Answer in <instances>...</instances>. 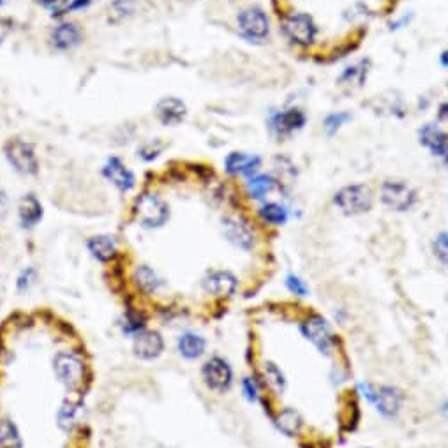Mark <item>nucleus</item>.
<instances>
[{"label": "nucleus", "instance_id": "f257e3e1", "mask_svg": "<svg viewBox=\"0 0 448 448\" xmlns=\"http://www.w3.org/2000/svg\"><path fill=\"white\" fill-rule=\"evenodd\" d=\"M281 31L286 41L300 50L314 46L319 38L318 21L314 20L313 14L304 13V11L286 13L281 20Z\"/></svg>", "mask_w": 448, "mask_h": 448}, {"label": "nucleus", "instance_id": "f03ea898", "mask_svg": "<svg viewBox=\"0 0 448 448\" xmlns=\"http://www.w3.org/2000/svg\"><path fill=\"white\" fill-rule=\"evenodd\" d=\"M300 332L306 337L307 341L313 343V346L325 357H332L337 351V346H339V341H337V336L334 334L332 326L330 323L323 318L321 314L318 313H311L307 314L306 318L300 323Z\"/></svg>", "mask_w": 448, "mask_h": 448}, {"label": "nucleus", "instance_id": "7ed1b4c3", "mask_svg": "<svg viewBox=\"0 0 448 448\" xmlns=\"http://www.w3.org/2000/svg\"><path fill=\"white\" fill-rule=\"evenodd\" d=\"M358 390L370 404H374L378 413L385 418H395L402 410L404 394L392 385L360 383Z\"/></svg>", "mask_w": 448, "mask_h": 448}, {"label": "nucleus", "instance_id": "20e7f679", "mask_svg": "<svg viewBox=\"0 0 448 448\" xmlns=\"http://www.w3.org/2000/svg\"><path fill=\"white\" fill-rule=\"evenodd\" d=\"M334 205L344 215L366 214L373 208V193L363 183H350L334 194Z\"/></svg>", "mask_w": 448, "mask_h": 448}, {"label": "nucleus", "instance_id": "39448f33", "mask_svg": "<svg viewBox=\"0 0 448 448\" xmlns=\"http://www.w3.org/2000/svg\"><path fill=\"white\" fill-rule=\"evenodd\" d=\"M380 200L387 208L394 212H407L417 205L418 193L406 182L399 178H388L380 186Z\"/></svg>", "mask_w": 448, "mask_h": 448}, {"label": "nucleus", "instance_id": "423d86ee", "mask_svg": "<svg viewBox=\"0 0 448 448\" xmlns=\"http://www.w3.org/2000/svg\"><path fill=\"white\" fill-rule=\"evenodd\" d=\"M238 31L249 43H263L270 36V20L262 7H247L237 16Z\"/></svg>", "mask_w": 448, "mask_h": 448}, {"label": "nucleus", "instance_id": "0eeeda50", "mask_svg": "<svg viewBox=\"0 0 448 448\" xmlns=\"http://www.w3.org/2000/svg\"><path fill=\"white\" fill-rule=\"evenodd\" d=\"M307 124V115L299 106L274 112L269 119L270 133L277 139H288L299 131H302Z\"/></svg>", "mask_w": 448, "mask_h": 448}, {"label": "nucleus", "instance_id": "6e6552de", "mask_svg": "<svg viewBox=\"0 0 448 448\" xmlns=\"http://www.w3.org/2000/svg\"><path fill=\"white\" fill-rule=\"evenodd\" d=\"M134 215L146 228H159L170 218V208L157 194H143L134 203Z\"/></svg>", "mask_w": 448, "mask_h": 448}, {"label": "nucleus", "instance_id": "1a4fd4ad", "mask_svg": "<svg viewBox=\"0 0 448 448\" xmlns=\"http://www.w3.org/2000/svg\"><path fill=\"white\" fill-rule=\"evenodd\" d=\"M223 233L231 245L242 251H252L256 247V231L240 215H226L223 219Z\"/></svg>", "mask_w": 448, "mask_h": 448}, {"label": "nucleus", "instance_id": "9d476101", "mask_svg": "<svg viewBox=\"0 0 448 448\" xmlns=\"http://www.w3.org/2000/svg\"><path fill=\"white\" fill-rule=\"evenodd\" d=\"M55 373L58 380L69 388H78L83 383L85 376V366L82 358L76 357L75 353H58L55 358Z\"/></svg>", "mask_w": 448, "mask_h": 448}, {"label": "nucleus", "instance_id": "9b49d317", "mask_svg": "<svg viewBox=\"0 0 448 448\" xmlns=\"http://www.w3.org/2000/svg\"><path fill=\"white\" fill-rule=\"evenodd\" d=\"M203 380L210 390L226 392L233 383V369L221 357H212L203 366Z\"/></svg>", "mask_w": 448, "mask_h": 448}, {"label": "nucleus", "instance_id": "f8f14e48", "mask_svg": "<svg viewBox=\"0 0 448 448\" xmlns=\"http://www.w3.org/2000/svg\"><path fill=\"white\" fill-rule=\"evenodd\" d=\"M6 156L9 163L16 171L23 175H32L38 171V159H36V152L32 145L28 143L14 139L9 142L6 146Z\"/></svg>", "mask_w": 448, "mask_h": 448}, {"label": "nucleus", "instance_id": "ddd939ff", "mask_svg": "<svg viewBox=\"0 0 448 448\" xmlns=\"http://www.w3.org/2000/svg\"><path fill=\"white\" fill-rule=\"evenodd\" d=\"M418 139L434 157H439L448 168V133L438 124H424L418 131Z\"/></svg>", "mask_w": 448, "mask_h": 448}, {"label": "nucleus", "instance_id": "4468645a", "mask_svg": "<svg viewBox=\"0 0 448 448\" xmlns=\"http://www.w3.org/2000/svg\"><path fill=\"white\" fill-rule=\"evenodd\" d=\"M203 289L214 297H231L238 288V279L230 270H210L201 281Z\"/></svg>", "mask_w": 448, "mask_h": 448}, {"label": "nucleus", "instance_id": "2eb2a0df", "mask_svg": "<svg viewBox=\"0 0 448 448\" xmlns=\"http://www.w3.org/2000/svg\"><path fill=\"white\" fill-rule=\"evenodd\" d=\"M370 68H373L370 58H360V60L353 62V64L346 65L341 71V75L337 76V85L344 90L362 89L366 85L367 78H369Z\"/></svg>", "mask_w": 448, "mask_h": 448}, {"label": "nucleus", "instance_id": "dca6fc26", "mask_svg": "<svg viewBox=\"0 0 448 448\" xmlns=\"http://www.w3.org/2000/svg\"><path fill=\"white\" fill-rule=\"evenodd\" d=\"M262 166V159L258 156L244 152H231L224 161V170L230 175H244V177H252L258 174Z\"/></svg>", "mask_w": 448, "mask_h": 448}, {"label": "nucleus", "instance_id": "f3484780", "mask_svg": "<svg viewBox=\"0 0 448 448\" xmlns=\"http://www.w3.org/2000/svg\"><path fill=\"white\" fill-rule=\"evenodd\" d=\"M156 113L157 119L164 126H178L186 119L187 108L183 105V101H180L177 97H164L163 101L157 102Z\"/></svg>", "mask_w": 448, "mask_h": 448}, {"label": "nucleus", "instance_id": "a211bd4d", "mask_svg": "<svg viewBox=\"0 0 448 448\" xmlns=\"http://www.w3.org/2000/svg\"><path fill=\"white\" fill-rule=\"evenodd\" d=\"M134 351L139 358H156L163 351V337L157 332H142L134 341Z\"/></svg>", "mask_w": 448, "mask_h": 448}, {"label": "nucleus", "instance_id": "6ab92c4d", "mask_svg": "<svg viewBox=\"0 0 448 448\" xmlns=\"http://www.w3.org/2000/svg\"><path fill=\"white\" fill-rule=\"evenodd\" d=\"M279 187L281 182L272 174H256L247 180V193L252 200H263Z\"/></svg>", "mask_w": 448, "mask_h": 448}, {"label": "nucleus", "instance_id": "aec40b11", "mask_svg": "<svg viewBox=\"0 0 448 448\" xmlns=\"http://www.w3.org/2000/svg\"><path fill=\"white\" fill-rule=\"evenodd\" d=\"M105 175L113 186L119 187L120 191H129L134 186V175L122 164V161L113 157L105 166Z\"/></svg>", "mask_w": 448, "mask_h": 448}, {"label": "nucleus", "instance_id": "412c9836", "mask_svg": "<svg viewBox=\"0 0 448 448\" xmlns=\"http://www.w3.org/2000/svg\"><path fill=\"white\" fill-rule=\"evenodd\" d=\"M275 424H277L279 431L282 434H286L288 438H295L302 432L304 429V418L302 415L299 413L293 407H284L277 413V418H275Z\"/></svg>", "mask_w": 448, "mask_h": 448}, {"label": "nucleus", "instance_id": "4be33fe9", "mask_svg": "<svg viewBox=\"0 0 448 448\" xmlns=\"http://www.w3.org/2000/svg\"><path fill=\"white\" fill-rule=\"evenodd\" d=\"M258 214L262 218V221L270 224V226H284L289 219L288 208L282 203H277V201H267V203H263L260 207Z\"/></svg>", "mask_w": 448, "mask_h": 448}, {"label": "nucleus", "instance_id": "5701e85b", "mask_svg": "<svg viewBox=\"0 0 448 448\" xmlns=\"http://www.w3.org/2000/svg\"><path fill=\"white\" fill-rule=\"evenodd\" d=\"M43 218V207L38 201V198L28 194L20 201V219L25 228H32L39 223Z\"/></svg>", "mask_w": 448, "mask_h": 448}, {"label": "nucleus", "instance_id": "b1692460", "mask_svg": "<svg viewBox=\"0 0 448 448\" xmlns=\"http://www.w3.org/2000/svg\"><path fill=\"white\" fill-rule=\"evenodd\" d=\"M205 346V339L201 336H196V334H183L178 339V351L182 357H186L187 360H194L200 358L203 355Z\"/></svg>", "mask_w": 448, "mask_h": 448}, {"label": "nucleus", "instance_id": "393cba45", "mask_svg": "<svg viewBox=\"0 0 448 448\" xmlns=\"http://www.w3.org/2000/svg\"><path fill=\"white\" fill-rule=\"evenodd\" d=\"M53 39V45L60 50H69V48L76 46L80 43V31L76 28V25L73 23H62L51 34Z\"/></svg>", "mask_w": 448, "mask_h": 448}, {"label": "nucleus", "instance_id": "a878e982", "mask_svg": "<svg viewBox=\"0 0 448 448\" xmlns=\"http://www.w3.org/2000/svg\"><path fill=\"white\" fill-rule=\"evenodd\" d=\"M89 249L92 255H94V258H97L99 262H108V260H112L115 256L117 251L115 242L110 237H106V235H99V237L90 238Z\"/></svg>", "mask_w": 448, "mask_h": 448}, {"label": "nucleus", "instance_id": "bb28decb", "mask_svg": "<svg viewBox=\"0 0 448 448\" xmlns=\"http://www.w3.org/2000/svg\"><path fill=\"white\" fill-rule=\"evenodd\" d=\"M263 376H265L267 387L274 392L275 395H281L286 390V378L282 374V370L279 369L275 363L267 362L265 369H263Z\"/></svg>", "mask_w": 448, "mask_h": 448}, {"label": "nucleus", "instance_id": "cd10ccee", "mask_svg": "<svg viewBox=\"0 0 448 448\" xmlns=\"http://www.w3.org/2000/svg\"><path fill=\"white\" fill-rule=\"evenodd\" d=\"M134 281L136 284L139 286L142 289H145V292H156L157 288H159L161 281L159 277L156 275V272L150 270L149 267H139V269H136L134 272Z\"/></svg>", "mask_w": 448, "mask_h": 448}, {"label": "nucleus", "instance_id": "c85d7f7f", "mask_svg": "<svg viewBox=\"0 0 448 448\" xmlns=\"http://www.w3.org/2000/svg\"><path fill=\"white\" fill-rule=\"evenodd\" d=\"M351 115L348 112H334L323 119V131L329 136H334L346 122H350Z\"/></svg>", "mask_w": 448, "mask_h": 448}, {"label": "nucleus", "instance_id": "c756f323", "mask_svg": "<svg viewBox=\"0 0 448 448\" xmlns=\"http://www.w3.org/2000/svg\"><path fill=\"white\" fill-rule=\"evenodd\" d=\"M367 16H370V9L366 2H362V0H357V2H353L343 13V20L348 21V23H351V21L366 20Z\"/></svg>", "mask_w": 448, "mask_h": 448}, {"label": "nucleus", "instance_id": "7c9ffc66", "mask_svg": "<svg viewBox=\"0 0 448 448\" xmlns=\"http://www.w3.org/2000/svg\"><path fill=\"white\" fill-rule=\"evenodd\" d=\"M432 252L439 263L448 267V231H442L432 240Z\"/></svg>", "mask_w": 448, "mask_h": 448}, {"label": "nucleus", "instance_id": "2f4dec72", "mask_svg": "<svg viewBox=\"0 0 448 448\" xmlns=\"http://www.w3.org/2000/svg\"><path fill=\"white\" fill-rule=\"evenodd\" d=\"M286 288L289 289V293H293L295 297H307L309 293V286L306 284L302 277H299L297 274H288L286 275Z\"/></svg>", "mask_w": 448, "mask_h": 448}, {"label": "nucleus", "instance_id": "473e14b6", "mask_svg": "<svg viewBox=\"0 0 448 448\" xmlns=\"http://www.w3.org/2000/svg\"><path fill=\"white\" fill-rule=\"evenodd\" d=\"M18 445V434L9 422H0V447Z\"/></svg>", "mask_w": 448, "mask_h": 448}, {"label": "nucleus", "instance_id": "72a5a7b5", "mask_svg": "<svg viewBox=\"0 0 448 448\" xmlns=\"http://www.w3.org/2000/svg\"><path fill=\"white\" fill-rule=\"evenodd\" d=\"M133 7H134V4L129 2V0H119V2H115L112 7H110V14H112L115 20H122L124 16L133 13Z\"/></svg>", "mask_w": 448, "mask_h": 448}, {"label": "nucleus", "instance_id": "f704fd0d", "mask_svg": "<svg viewBox=\"0 0 448 448\" xmlns=\"http://www.w3.org/2000/svg\"><path fill=\"white\" fill-rule=\"evenodd\" d=\"M92 0H68L64 6H60L57 9V14H65L69 11H75V9H82V7H87Z\"/></svg>", "mask_w": 448, "mask_h": 448}, {"label": "nucleus", "instance_id": "c9c22d12", "mask_svg": "<svg viewBox=\"0 0 448 448\" xmlns=\"http://www.w3.org/2000/svg\"><path fill=\"white\" fill-rule=\"evenodd\" d=\"M244 392H245V398L249 399V401H256V398H258V390H256V385L252 383V380H249V378H245L244 380Z\"/></svg>", "mask_w": 448, "mask_h": 448}, {"label": "nucleus", "instance_id": "e433bc0d", "mask_svg": "<svg viewBox=\"0 0 448 448\" xmlns=\"http://www.w3.org/2000/svg\"><path fill=\"white\" fill-rule=\"evenodd\" d=\"M410 21H411V14H404V16L399 18V20L392 21L390 28H392V31H398V28L407 27V23H410Z\"/></svg>", "mask_w": 448, "mask_h": 448}, {"label": "nucleus", "instance_id": "4c0bfd02", "mask_svg": "<svg viewBox=\"0 0 448 448\" xmlns=\"http://www.w3.org/2000/svg\"><path fill=\"white\" fill-rule=\"evenodd\" d=\"M438 119H439V122L448 124V101L442 102V105H439V108H438Z\"/></svg>", "mask_w": 448, "mask_h": 448}, {"label": "nucleus", "instance_id": "58836bf2", "mask_svg": "<svg viewBox=\"0 0 448 448\" xmlns=\"http://www.w3.org/2000/svg\"><path fill=\"white\" fill-rule=\"evenodd\" d=\"M38 2H41L43 6H55V7H60V6H64L65 2H68V0H38Z\"/></svg>", "mask_w": 448, "mask_h": 448}, {"label": "nucleus", "instance_id": "ea45409f", "mask_svg": "<svg viewBox=\"0 0 448 448\" xmlns=\"http://www.w3.org/2000/svg\"><path fill=\"white\" fill-rule=\"evenodd\" d=\"M439 64H442L443 68L448 69V48L447 50H443L442 55H439Z\"/></svg>", "mask_w": 448, "mask_h": 448}, {"label": "nucleus", "instance_id": "a19ab883", "mask_svg": "<svg viewBox=\"0 0 448 448\" xmlns=\"http://www.w3.org/2000/svg\"><path fill=\"white\" fill-rule=\"evenodd\" d=\"M442 413H443V417L448 418V401L442 404Z\"/></svg>", "mask_w": 448, "mask_h": 448}]
</instances>
